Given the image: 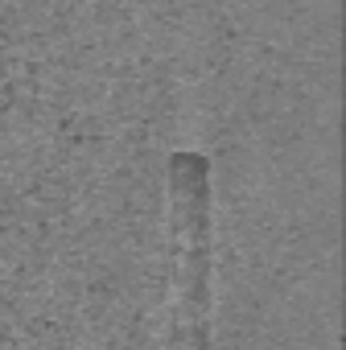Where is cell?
I'll use <instances>...</instances> for the list:
<instances>
[{"mask_svg":"<svg viewBox=\"0 0 346 350\" xmlns=\"http://www.w3.org/2000/svg\"><path fill=\"white\" fill-rule=\"evenodd\" d=\"M173 215L186 231V280H182V329L190 350H211V186L198 152L173 157Z\"/></svg>","mask_w":346,"mask_h":350,"instance_id":"6da1fadb","label":"cell"}]
</instances>
